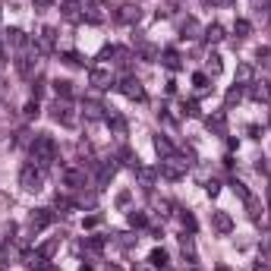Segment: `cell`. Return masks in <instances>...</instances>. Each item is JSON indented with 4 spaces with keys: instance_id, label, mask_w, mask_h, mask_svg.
Here are the masks:
<instances>
[{
    "instance_id": "6da1fadb",
    "label": "cell",
    "mask_w": 271,
    "mask_h": 271,
    "mask_svg": "<svg viewBox=\"0 0 271 271\" xmlns=\"http://www.w3.org/2000/svg\"><path fill=\"white\" fill-rule=\"evenodd\" d=\"M57 161V142H54V139L51 136H35V142H32V164H35V167H51V164Z\"/></svg>"
},
{
    "instance_id": "7a4b0ae2",
    "label": "cell",
    "mask_w": 271,
    "mask_h": 271,
    "mask_svg": "<svg viewBox=\"0 0 271 271\" xmlns=\"http://www.w3.org/2000/svg\"><path fill=\"white\" fill-rule=\"evenodd\" d=\"M19 183H22V190L38 193L41 186H44V170L35 167V164H26V167H22V173H19Z\"/></svg>"
},
{
    "instance_id": "3957f363",
    "label": "cell",
    "mask_w": 271,
    "mask_h": 271,
    "mask_svg": "<svg viewBox=\"0 0 271 271\" xmlns=\"http://www.w3.org/2000/svg\"><path fill=\"white\" fill-rule=\"evenodd\" d=\"M183 170H186V161L183 158H167V161H161V167H158V173L164 176V180H180L183 176Z\"/></svg>"
},
{
    "instance_id": "277c9868",
    "label": "cell",
    "mask_w": 271,
    "mask_h": 271,
    "mask_svg": "<svg viewBox=\"0 0 271 271\" xmlns=\"http://www.w3.org/2000/svg\"><path fill=\"white\" fill-rule=\"evenodd\" d=\"M51 114H54V120H57V123H63V126H76V123H79V117H76V111L69 108L66 101H60V98H57V104L51 108Z\"/></svg>"
},
{
    "instance_id": "5b68a950",
    "label": "cell",
    "mask_w": 271,
    "mask_h": 271,
    "mask_svg": "<svg viewBox=\"0 0 271 271\" xmlns=\"http://www.w3.org/2000/svg\"><path fill=\"white\" fill-rule=\"evenodd\" d=\"M139 16H142V10H139V4H123L114 10V19L123 22V26H133V22H139Z\"/></svg>"
},
{
    "instance_id": "8992f818",
    "label": "cell",
    "mask_w": 271,
    "mask_h": 271,
    "mask_svg": "<svg viewBox=\"0 0 271 271\" xmlns=\"http://www.w3.org/2000/svg\"><path fill=\"white\" fill-rule=\"evenodd\" d=\"M88 82H92L95 88H111V85H114L111 69H104V66H92V69H88Z\"/></svg>"
},
{
    "instance_id": "52a82bcc",
    "label": "cell",
    "mask_w": 271,
    "mask_h": 271,
    "mask_svg": "<svg viewBox=\"0 0 271 271\" xmlns=\"http://www.w3.org/2000/svg\"><path fill=\"white\" fill-rule=\"evenodd\" d=\"M120 92L126 98H133V101H145V88H142V82H139V79H123Z\"/></svg>"
},
{
    "instance_id": "ba28073f",
    "label": "cell",
    "mask_w": 271,
    "mask_h": 271,
    "mask_svg": "<svg viewBox=\"0 0 271 271\" xmlns=\"http://www.w3.org/2000/svg\"><path fill=\"white\" fill-rule=\"evenodd\" d=\"M51 221H54V211L51 208H35L32 218H29V227L32 230H41V227H48Z\"/></svg>"
},
{
    "instance_id": "9c48e42d",
    "label": "cell",
    "mask_w": 271,
    "mask_h": 271,
    "mask_svg": "<svg viewBox=\"0 0 271 271\" xmlns=\"http://www.w3.org/2000/svg\"><path fill=\"white\" fill-rule=\"evenodd\" d=\"M249 98H252V101H271V82L255 79L252 85H249Z\"/></svg>"
},
{
    "instance_id": "30bf717a",
    "label": "cell",
    "mask_w": 271,
    "mask_h": 271,
    "mask_svg": "<svg viewBox=\"0 0 271 271\" xmlns=\"http://www.w3.org/2000/svg\"><path fill=\"white\" fill-rule=\"evenodd\" d=\"M60 13H63V19H69V22H79V19H82V0H63V4H60Z\"/></svg>"
},
{
    "instance_id": "8fae6325",
    "label": "cell",
    "mask_w": 271,
    "mask_h": 271,
    "mask_svg": "<svg viewBox=\"0 0 271 271\" xmlns=\"http://www.w3.org/2000/svg\"><path fill=\"white\" fill-rule=\"evenodd\" d=\"M16 69H19L22 79H32V73L38 69V57H26V54H22L19 60H16Z\"/></svg>"
},
{
    "instance_id": "7c38bea8",
    "label": "cell",
    "mask_w": 271,
    "mask_h": 271,
    "mask_svg": "<svg viewBox=\"0 0 271 271\" xmlns=\"http://www.w3.org/2000/svg\"><path fill=\"white\" fill-rule=\"evenodd\" d=\"M211 224H215L218 233H230L233 230V221H230L227 211H211Z\"/></svg>"
},
{
    "instance_id": "4fadbf2b",
    "label": "cell",
    "mask_w": 271,
    "mask_h": 271,
    "mask_svg": "<svg viewBox=\"0 0 271 271\" xmlns=\"http://www.w3.org/2000/svg\"><path fill=\"white\" fill-rule=\"evenodd\" d=\"M63 183L69 186V190H82V186H85V170H66Z\"/></svg>"
},
{
    "instance_id": "5bb4252c",
    "label": "cell",
    "mask_w": 271,
    "mask_h": 271,
    "mask_svg": "<svg viewBox=\"0 0 271 271\" xmlns=\"http://www.w3.org/2000/svg\"><path fill=\"white\" fill-rule=\"evenodd\" d=\"M202 38H205L208 44H218V41H224V29L218 26V22H211V26L202 29Z\"/></svg>"
},
{
    "instance_id": "9a60e30c",
    "label": "cell",
    "mask_w": 271,
    "mask_h": 271,
    "mask_svg": "<svg viewBox=\"0 0 271 271\" xmlns=\"http://www.w3.org/2000/svg\"><path fill=\"white\" fill-rule=\"evenodd\" d=\"M199 32H202V26L193 16H186V22L180 26V38H199Z\"/></svg>"
},
{
    "instance_id": "2e32d148",
    "label": "cell",
    "mask_w": 271,
    "mask_h": 271,
    "mask_svg": "<svg viewBox=\"0 0 271 271\" xmlns=\"http://www.w3.org/2000/svg\"><path fill=\"white\" fill-rule=\"evenodd\" d=\"M136 176H139V183H142L145 190H151V186H155V176H158V170L142 167V164H139V167H136Z\"/></svg>"
},
{
    "instance_id": "e0dca14e",
    "label": "cell",
    "mask_w": 271,
    "mask_h": 271,
    "mask_svg": "<svg viewBox=\"0 0 271 271\" xmlns=\"http://www.w3.org/2000/svg\"><path fill=\"white\" fill-rule=\"evenodd\" d=\"M252 82H255V69L249 63L237 66V85H252Z\"/></svg>"
},
{
    "instance_id": "ac0fdd59",
    "label": "cell",
    "mask_w": 271,
    "mask_h": 271,
    "mask_svg": "<svg viewBox=\"0 0 271 271\" xmlns=\"http://www.w3.org/2000/svg\"><path fill=\"white\" fill-rule=\"evenodd\" d=\"M155 151L161 158H173V145H170V139L167 136H155Z\"/></svg>"
},
{
    "instance_id": "d6986e66",
    "label": "cell",
    "mask_w": 271,
    "mask_h": 271,
    "mask_svg": "<svg viewBox=\"0 0 271 271\" xmlns=\"http://www.w3.org/2000/svg\"><path fill=\"white\" fill-rule=\"evenodd\" d=\"M139 57H142L145 63H155V60H161V51L155 44H139Z\"/></svg>"
},
{
    "instance_id": "ffe728a7",
    "label": "cell",
    "mask_w": 271,
    "mask_h": 271,
    "mask_svg": "<svg viewBox=\"0 0 271 271\" xmlns=\"http://www.w3.org/2000/svg\"><path fill=\"white\" fill-rule=\"evenodd\" d=\"M82 114H85L88 120H101V117H104V108H101L98 101H85V104H82Z\"/></svg>"
},
{
    "instance_id": "44dd1931",
    "label": "cell",
    "mask_w": 271,
    "mask_h": 271,
    "mask_svg": "<svg viewBox=\"0 0 271 271\" xmlns=\"http://www.w3.org/2000/svg\"><path fill=\"white\" fill-rule=\"evenodd\" d=\"M51 48H54V29L44 26L41 35H38V51H51Z\"/></svg>"
},
{
    "instance_id": "7402d4cb",
    "label": "cell",
    "mask_w": 271,
    "mask_h": 271,
    "mask_svg": "<svg viewBox=\"0 0 271 271\" xmlns=\"http://www.w3.org/2000/svg\"><path fill=\"white\" fill-rule=\"evenodd\" d=\"M7 41L13 44V48H26V44H29L26 32H19V29H10V32H7Z\"/></svg>"
},
{
    "instance_id": "603a6c76",
    "label": "cell",
    "mask_w": 271,
    "mask_h": 271,
    "mask_svg": "<svg viewBox=\"0 0 271 271\" xmlns=\"http://www.w3.org/2000/svg\"><path fill=\"white\" fill-rule=\"evenodd\" d=\"M114 173H117V164H114V161H108V164H101V170H98V183L104 186V183H108V180H111Z\"/></svg>"
},
{
    "instance_id": "cb8c5ba5",
    "label": "cell",
    "mask_w": 271,
    "mask_h": 271,
    "mask_svg": "<svg viewBox=\"0 0 271 271\" xmlns=\"http://www.w3.org/2000/svg\"><path fill=\"white\" fill-rule=\"evenodd\" d=\"M246 208H249V218H252V221H262V205H258V199H255V196L246 199Z\"/></svg>"
},
{
    "instance_id": "d4e9b609",
    "label": "cell",
    "mask_w": 271,
    "mask_h": 271,
    "mask_svg": "<svg viewBox=\"0 0 271 271\" xmlns=\"http://www.w3.org/2000/svg\"><path fill=\"white\" fill-rule=\"evenodd\" d=\"M161 63L167 66V69H180V57H176L173 51H164V54H161Z\"/></svg>"
},
{
    "instance_id": "484cf974",
    "label": "cell",
    "mask_w": 271,
    "mask_h": 271,
    "mask_svg": "<svg viewBox=\"0 0 271 271\" xmlns=\"http://www.w3.org/2000/svg\"><path fill=\"white\" fill-rule=\"evenodd\" d=\"M54 92H57V95H63V98H69V95H73V82L57 79V82H54Z\"/></svg>"
},
{
    "instance_id": "4316f807",
    "label": "cell",
    "mask_w": 271,
    "mask_h": 271,
    "mask_svg": "<svg viewBox=\"0 0 271 271\" xmlns=\"http://www.w3.org/2000/svg\"><path fill=\"white\" fill-rule=\"evenodd\" d=\"M57 246H60V240H57V237H54V240H48V243H44V246H41V249H38V255H41V258H51V255L57 252Z\"/></svg>"
},
{
    "instance_id": "83f0119b",
    "label": "cell",
    "mask_w": 271,
    "mask_h": 271,
    "mask_svg": "<svg viewBox=\"0 0 271 271\" xmlns=\"http://www.w3.org/2000/svg\"><path fill=\"white\" fill-rule=\"evenodd\" d=\"M148 262L155 265V268H164V265H167V252H164V249H155V252L148 255Z\"/></svg>"
},
{
    "instance_id": "f1b7e54d",
    "label": "cell",
    "mask_w": 271,
    "mask_h": 271,
    "mask_svg": "<svg viewBox=\"0 0 271 271\" xmlns=\"http://www.w3.org/2000/svg\"><path fill=\"white\" fill-rule=\"evenodd\" d=\"M221 69H224V63H221V57H218V54H211V57H208V73H211V76H218Z\"/></svg>"
},
{
    "instance_id": "f546056e",
    "label": "cell",
    "mask_w": 271,
    "mask_h": 271,
    "mask_svg": "<svg viewBox=\"0 0 271 271\" xmlns=\"http://www.w3.org/2000/svg\"><path fill=\"white\" fill-rule=\"evenodd\" d=\"M208 129H215V133H224V114L208 117Z\"/></svg>"
},
{
    "instance_id": "4dcf8cb0",
    "label": "cell",
    "mask_w": 271,
    "mask_h": 271,
    "mask_svg": "<svg viewBox=\"0 0 271 271\" xmlns=\"http://www.w3.org/2000/svg\"><path fill=\"white\" fill-rule=\"evenodd\" d=\"M233 32H237L240 38H246V35L252 32V26H249V22H246V19H237V26H233Z\"/></svg>"
},
{
    "instance_id": "1f68e13d",
    "label": "cell",
    "mask_w": 271,
    "mask_h": 271,
    "mask_svg": "<svg viewBox=\"0 0 271 271\" xmlns=\"http://www.w3.org/2000/svg\"><path fill=\"white\" fill-rule=\"evenodd\" d=\"M240 98H243V92H240V88H230V92H227V98H224V104H227V108H233V104H237Z\"/></svg>"
},
{
    "instance_id": "d6a6232c",
    "label": "cell",
    "mask_w": 271,
    "mask_h": 271,
    "mask_svg": "<svg viewBox=\"0 0 271 271\" xmlns=\"http://www.w3.org/2000/svg\"><path fill=\"white\" fill-rule=\"evenodd\" d=\"M230 186H233V193H237V196H240V199H243V202H246V199H249V196H252V193H249V190H246V186H243V183H240V180H233V183H230Z\"/></svg>"
},
{
    "instance_id": "836d02e7",
    "label": "cell",
    "mask_w": 271,
    "mask_h": 271,
    "mask_svg": "<svg viewBox=\"0 0 271 271\" xmlns=\"http://www.w3.org/2000/svg\"><path fill=\"white\" fill-rule=\"evenodd\" d=\"M193 85H196L199 92H205V88H208V76H205V73H196V76H193Z\"/></svg>"
},
{
    "instance_id": "e575fe53",
    "label": "cell",
    "mask_w": 271,
    "mask_h": 271,
    "mask_svg": "<svg viewBox=\"0 0 271 271\" xmlns=\"http://www.w3.org/2000/svg\"><path fill=\"white\" fill-rule=\"evenodd\" d=\"M129 224H133V227H142V224H145V215H142V211H129Z\"/></svg>"
},
{
    "instance_id": "d590c367",
    "label": "cell",
    "mask_w": 271,
    "mask_h": 271,
    "mask_svg": "<svg viewBox=\"0 0 271 271\" xmlns=\"http://www.w3.org/2000/svg\"><path fill=\"white\" fill-rule=\"evenodd\" d=\"M22 114H26V117H38V114H41V108H38V98H35V101H29Z\"/></svg>"
},
{
    "instance_id": "8d00e7d4",
    "label": "cell",
    "mask_w": 271,
    "mask_h": 271,
    "mask_svg": "<svg viewBox=\"0 0 271 271\" xmlns=\"http://www.w3.org/2000/svg\"><path fill=\"white\" fill-rule=\"evenodd\" d=\"M183 114H186V117H199L202 111H199V104H196V101H186V104H183Z\"/></svg>"
},
{
    "instance_id": "74e56055",
    "label": "cell",
    "mask_w": 271,
    "mask_h": 271,
    "mask_svg": "<svg viewBox=\"0 0 271 271\" xmlns=\"http://www.w3.org/2000/svg\"><path fill=\"white\" fill-rule=\"evenodd\" d=\"M183 255L190 258V262L196 258V249H193V240H190V237H183Z\"/></svg>"
},
{
    "instance_id": "f35d334b",
    "label": "cell",
    "mask_w": 271,
    "mask_h": 271,
    "mask_svg": "<svg viewBox=\"0 0 271 271\" xmlns=\"http://www.w3.org/2000/svg\"><path fill=\"white\" fill-rule=\"evenodd\" d=\"M29 142H35V139L29 136V129H19L16 133V145H29Z\"/></svg>"
},
{
    "instance_id": "ab89813d",
    "label": "cell",
    "mask_w": 271,
    "mask_h": 271,
    "mask_svg": "<svg viewBox=\"0 0 271 271\" xmlns=\"http://www.w3.org/2000/svg\"><path fill=\"white\" fill-rule=\"evenodd\" d=\"M108 123H111V126L117 129V133H126V123L120 120V117H114V114H111V117H108Z\"/></svg>"
},
{
    "instance_id": "60d3db41",
    "label": "cell",
    "mask_w": 271,
    "mask_h": 271,
    "mask_svg": "<svg viewBox=\"0 0 271 271\" xmlns=\"http://www.w3.org/2000/svg\"><path fill=\"white\" fill-rule=\"evenodd\" d=\"M120 158H123V164H129V167H139V158L133 155V151H123Z\"/></svg>"
},
{
    "instance_id": "b9f144b4",
    "label": "cell",
    "mask_w": 271,
    "mask_h": 271,
    "mask_svg": "<svg viewBox=\"0 0 271 271\" xmlns=\"http://www.w3.org/2000/svg\"><path fill=\"white\" fill-rule=\"evenodd\" d=\"M255 170H258V173H271V161H268V158H258Z\"/></svg>"
},
{
    "instance_id": "7bdbcfd3",
    "label": "cell",
    "mask_w": 271,
    "mask_h": 271,
    "mask_svg": "<svg viewBox=\"0 0 271 271\" xmlns=\"http://www.w3.org/2000/svg\"><path fill=\"white\" fill-rule=\"evenodd\" d=\"M183 227L186 230H196V218L190 215V211H183Z\"/></svg>"
},
{
    "instance_id": "ee69618b",
    "label": "cell",
    "mask_w": 271,
    "mask_h": 271,
    "mask_svg": "<svg viewBox=\"0 0 271 271\" xmlns=\"http://www.w3.org/2000/svg\"><path fill=\"white\" fill-rule=\"evenodd\" d=\"M63 60H66L69 66H82V57H79V54H73V51H69V54L63 57Z\"/></svg>"
},
{
    "instance_id": "f6af8a7d",
    "label": "cell",
    "mask_w": 271,
    "mask_h": 271,
    "mask_svg": "<svg viewBox=\"0 0 271 271\" xmlns=\"http://www.w3.org/2000/svg\"><path fill=\"white\" fill-rule=\"evenodd\" d=\"M57 208H60V211H69V208H73V202H69V199H63V196H57Z\"/></svg>"
},
{
    "instance_id": "bcb514c9",
    "label": "cell",
    "mask_w": 271,
    "mask_h": 271,
    "mask_svg": "<svg viewBox=\"0 0 271 271\" xmlns=\"http://www.w3.org/2000/svg\"><path fill=\"white\" fill-rule=\"evenodd\" d=\"M117 205L126 208V205H129V193H120V196H117Z\"/></svg>"
},
{
    "instance_id": "7dc6e473",
    "label": "cell",
    "mask_w": 271,
    "mask_h": 271,
    "mask_svg": "<svg viewBox=\"0 0 271 271\" xmlns=\"http://www.w3.org/2000/svg\"><path fill=\"white\" fill-rule=\"evenodd\" d=\"M255 10L258 13H268V0H255Z\"/></svg>"
},
{
    "instance_id": "c3c4849f",
    "label": "cell",
    "mask_w": 271,
    "mask_h": 271,
    "mask_svg": "<svg viewBox=\"0 0 271 271\" xmlns=\"http://www.w3.org/2000/svg\"><path fill=\"white\" fill-rule=\"evenodd\" d=\"M205 190H208V196H218V190H221V186H218V183H215V180H211V183H208V186H205Z\"/></svg>"
},
{
    "instance_id": "681fc988",
    "label": "cell",
    "mask_w": 271,
    "mask_h": 271,
    "mask_svg": "<svg viewBox=\"0 0 271 271\" xmlns=\"http://www.w3.org/2000/svg\"><path fill=\"white\" fill-rule=\"evenodd\" d=\"M35 4H38V7H51L54 0H35Z\"/></svg>"
},
{
    "instance_id": "f907efd6",
    "label": "cell",
    "mask_w": 271,
    "mask_h": 271,
    "mask_svg": "<svg viewBox=\"0 0 271 271\" xmlns=\"http://www.w3.org/2000/svg\"><path fill=\"white\" fill-rule=\"evenodd\" d=\"M255 271H268V265H262V262H258V265H255Z\"/></svg>"
},
{
    "instance_id": "816d5d0a",
    "label": "cell",
    "mask_w": 271,
    "mask_h": 271,
    "mask_svg": "<svg viewBox=\"0 0 271 271\" xmlns=\"http://www.w3.org/2000/svg\"><path fill=\"white\" fill-rule=\"evenodd\" d=\"M211 4H233V0H211Z\"/></svg>"
},
{
    "instance_id": "f5cc1de1",
    "label": "cell",
    "mask_w": 271,
    "mask_h": 271,
    "mask_svg": "<svg viewBox=\"0 0 271 271\" xmlns=\"http://www.w3.org/2000/svg\"><path fill=\"white\" fill-rule=\"evenodd\" d=\"M108 271H120V268H108Z\"/></svg>"
},
{
    "instance_id": "db71d44e",
    "label": "cell",
    "mask_w": 271,
    "mask_h": 271,
    "mask_svg": "<svg viewBox=\"0 0 271 271\" xmlns=\"http://www.w3.org/2000/svg\"><path fill=\"white\" fill-rule=\"evenodd\" d=\"M218 271H227V268H218Z\"/></svg>"
},
{
    "instance_id": "11a10c76",
    "label": "cell",
    "mask_w": 271,
    "mask_h": 271,
    "mask_svg": "<svg viewBox=\"0 0 271 271\" xmlns=\"http://www.w3.org/2000/svg\"><path fill=\"white\" fill-rule=\"evenodd\" d=\"M139 271H145V268H139Z\"/></svg>"
}]
</instances>
